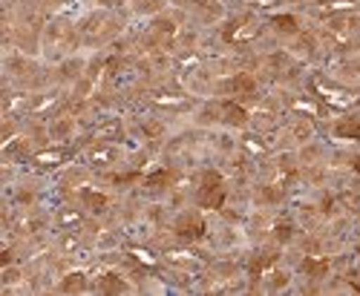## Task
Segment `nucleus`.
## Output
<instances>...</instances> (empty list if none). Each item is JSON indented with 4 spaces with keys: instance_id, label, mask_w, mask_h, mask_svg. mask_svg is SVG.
I'll return each mask as SVG.
<instances>
[{
    "instance_id": "26",
    "label": "nucleus",
    "mask_w": 360,
    "mask_h": 296,
    "mask_svg": "<svg viewBox=\"0 0 360 296\" xmlns=\"http://www.w3.org/2000/svg\"><path fill=\"white\" fill-rule=\"evenodd\" d=\"M306 268H309L314 276H323V271L328 268V262H326V259H320V262H314V259H306Z\"/></svg>"
},
{
    "instance_id": "8",
    "label": "nucleus",
    "mask_w": 360,
    "mask_h": 296,
    "mask_svg": "<svg viewBox=\"0 0 360 296\" xmlns=\"http://www.w3.org/2000/svg\"><path fill=\"white\" fill-rule=\"evenodd\" d=\"M32 101H35V95H29V93H6L4 95V109H6L9 118L29 115L32 112Z\"/></svg>"
},
{
    "instance_id": "25",
    "label": "nucleus",
    "mask_w": 360,
    "mask_h": 296,
    "mask_svg": "<svg viewBox=\"0 0 360 296\" xmlns=\"http://www.w3.org/2000/svg\"><path fill=\"white\" fill-rule=\"evenodd\" d=\"M254 9H271V6H283V4H291V0H248Z\"/></svg>"
},
{
    "instance_id": "12",
    "label": "nucleus",
    "mask_w": 360,
    "mask_h": 296,
    "mask_svg": "<svg viewBox=\"0 0 360 296\" xmlns=\"http://www.w3.org/2000/svg\"><path fill=\"white\" fill-rule=\"evenodd\" d=\"M228 95H233V98H251V95H257V81L248 72L233 75L231 83H228Z\"/></svg>"
},
{
    "instance_id": "5",
    "label": "nucleus",
    "mask_w": 360,
    "mask_h": 296,
    "mask_svg": "<svg viewBox=\"0 0 360 296\" xmlns=\"http://www.w3.org/2000/svg\"><path fill=\"white\" fill-rule=\"evenodd\" d=\"M262 35V20L254 12H243L222 26V38L231 46H248Z\"/></svg>"
},
{
    "instance_id": "4",
    "label": "nucleus",
    "mask_w": 360,
    "mask_h": 296,
    "mask_svg": "<svg viewBox=\"0 0 360 296\" xmlns=\"http://www.w3.org/2000/svg\"><path fill=\"white\" fill-rule=\"evenodd\" d=\"M311 93H314V98H317L326 109H335V112H349V109L357 104V95H354L352 90L332 83V81L323 78V75H314V78H311Z\"/></svg>"
},
{
    "instance_id": "13",
    "label": "nucleus",
    "mask_w": 360,
    "mask_h": 296,
    "mask_svg": "<svg viewBox=\"0 0 360 296\" xmlns=\"http://www.w3.org/2000/svg\"><path fill=\"white\" fill-rule=\"evenodd\" d=\"M55 224L61 230H78L84 224V210H81V207L67 204V207H61V210L55 213Z\"/></svg>"
},
{
    "instance_id": "17",
    "label": "nucleus",
    "mask_w": 360,
    "mask_h": 296,
    "mask_svg": "<svg viewBox=\"0 0 360 296\" xmlns=\"http://www.w3.org/2000/svg\"><path fill=\"white\" fill-rule=\"evenodd\" d=\"M127 256L133 259V262H139V264H144V268H159V256H153L147 248H127Z\"/></svg>"
},
{
    "instance_id": "19",
    "label": "nucleus",
    "mask_w": 360,
    "mask_h": 296,
    "mask_svg": "<svg viewBox=\"0 0 360 296\" xmlns=\"http://www.w3.org/2000/svg\"><path fill=\"white\" fill-rule=\"evenodd\" d=\"M225 121H228V124H236V127H243V124L248 121V115H245V109H243V107L231 101V104L225 107Z\"/></svg>"
},
{
    "instance_id": "1",
    "label": "nucleus",
    "mask_w": 360,
    "mask_h": 296,
    "mask_svg": "<svg viewBox=\"0 0 360 296\" xmlns=\"http://www.w3.org/2000/svg\"><path fill=\"white\" fill-rule=\"evenodd\" d=\"M78 41H81V35L70 20L46 23L44 35H41V46H44V55L49 58V61H64V58H70L75 52Z\"/></svg>"
},
{
    "instance_id": "2",
    "label": "nucleus",
    "mask_w": 360,
    "mask_h": 296,
    "mask_svg": "<svg viewBox=\"0 0 360 296\" xmlns=\"http://www.w3.org/2000/svg\"><path fill=\"white\" fill-rule=\"evenodd\" d=\"M118 18L107 9H98L93 15H86L84 23L78 26V35H81V43H89V46H101L107 41H112L118 35Z\"/></svg>"
},
{
    "instance_id": "10",
    "label": "nucleus",
    "mask_w": 360,
    "mask_h": 296,
    "mask_svg": "<svg viewBox=\"0 0 360 296\" xmlns=\"http://www.w3.org/2000/svg\"><path fill=\"white\" fill-rule=\"evenodd\" d=\"M124 135V127H122V121L118 118H107V121H101V124H96L93 130H89V141H115V138H122Z\"/></svg>"
},
{
    "instance_id": "6",
    "label": "nucleus",
    "mask_w": 360,
    "mask_h": 296,
    "mask_svg": "<svg viewBox=\"0 0 360 296\" xmlns=\"http://www.w3.org/2000/svg\"><path fill=\"white\" fill-rule=\"evenodd\" d=\"M122 156H124V153L115 147V141H96V144L84 153L86 164H89V167H98V170H104V167H115L118 161H122Z\"/></svg>"
},
{
    "instance_id": "24",
    "label": "nucleus",
    "mask_w": 360,
    "mask_h": 296,
    "mask_svg": "<svg viewBox=\"0 0 360 296\" xmlns=\"http://www.w3.org/2000/svg\"><path fill=\"white\" fill-rule=\"evenodd\" d=\"M274 26L280 32H297V20L294 18H274Z\"/></svg>"
},
{
    "instance_id": "16",
    "label": "nucleus",
    "mask_w": 360,
    "mask_h": 296,
    "mask_svg": "<svg viewBox=\"0 0 360 296\" xmlns=\"http://www.w3.org/2000/svg\"><path fill=\"white\" fill-rule=\"evenodd\" d=\"M153 104L162 107V109H188L191 107V98L188 95H179V93H156L153 95Z\"/></svg>"
},
{
    "instance_id": "9",
    "label": "nucleus",
    "mask_w": 360,
    "mask_h": 296,
    "mask_svg": "<svg viewBox=\"0 0 360 296\" xmlns=\"http://www.w3.org/2000/svg\"><path fill=\"white\" fill-rule=\"evenodd\" d=\"M354 12V0H317L314 4V15L328 20V18H338V15H349Z\"/></svg>"
},
{
    "instance_id": "7",
    "label": "nucleus",
    "mask_w": 360,
    "mask_h": 296,
    "mask_svg": "<svg viewBox=\"0 0 360 296\" xmlns=\"http://www.w3.org/2000/svg\"><path fill=\"white\" fill-rule=\"evenodd\" d=\"M67 159H70L67 147H46V150H38L32 156V164L41 167V170H52V167H61Z\"/></svg>"
},
{
    "instance_id": "14",
    "label": "nucleus",
    "mask_w": 360,
    "mask_h": 296,
    "mask_svg": "<svg viewBox=\"0 0 360 296\" xmlns=\"http://www.w3.org/2000/svg\"><path fill=\"white\" fill-rule=\"evenodd\" d=\"M167 264H176V268H196L199 264V256L188 248H167L165 256H162Z\"/></svg>"
},
{
    "instance_id": "11",
    "label": "nucleus",
    "mask_w": 360,
    "mask_h": 296,
    "mask_svg": "<svg viewBox=\"0 0 360 296\" xmlns=\"http://www.w3.org/2000/svg\"><path fill=\"white\" fill-rule=\"evenodd\" d=\"M61 101H64V93L61 90H49V93H41V95H35V101H32V112L29 115H49V112H55L58 107H61Z\"/></svg>"
},
{
    "instance_id": "21",
    "label": "nucleus",
    "mask_w": 360,
    "mask_h": 296,
    "mask_svg": "<svg viewBox=\"0 0 360 296\" xmlns=\"http://www.w3.org/2000/svg\"><path fill=\"white\" fill-rule=\"evenodd\" d=\"M84 288H86L84 274H70V276L61 282V290H64V293H81Z\"/></svg>"
},
{
    "instance_id": "3",
    "label": "nucleus",
    "mask_w": 360,
    "mask_h": 296,
    "mask_svg": "<svg viewBox=\"0 0 360 296\" xmlns=\"http://www.w3.org/2000/svg\"><path fill=\"white\" fill-rule=\"evenodd\" d=\"M323 23H326V29H323L326 41L332 43L335 49L349 52V49H357V46H360V18H357L354 12L328 18V20H323Z\"/></svg>"
},
{
    "instance_id": "22",
    "label": "nucleus",
    "mask_w": 360,
    "mask_h": 296,
    "mask_svg": "<svg viewBox=\"0 0 360 296\" xmlns=\"http://www.w3.org/2000/svg\"><path fill=\"white\" fill-rule=\"evenodd\" d=\"M165 4H167V0H133L136 12H144V15H150V12H159Z\"/></svg>"
},
{
    "instance_id": "15",
    "label": "nucleus",
    "mask_w": 360,
    "mask_h": 296,
    "mask_svg": "<svg viewBox=\"0 0 360 296\" xmlns=\"http://www.w3.org/2000/svg\"><path fill=\"white\" fill-rule=\"evenodd\" d=\"M176 233L182 236V239H199V236L205 233V224H202V219L196 213H188L182 222L176 224Z\"/></svg>"
},
{
    "instance_id": "23",
    "label": "nucleus",
    "mask_w": 360,
    "mask_h": 296,
    "mask_svg": "<svg viewBox=\"0 0 360 296\" xmlns=\"http://www.w3.org/2000/svg\"><path fill=\"white\" fill-rule=\"evenodd\" d=\"M78 245H81V242H78L75 230H67V233H64V239H61V250H64V253H75Z\"/></svg>"
},
{
    "instance_id": "27",
    "label": "nucleus",
    "mask_w": 360,
    "mask_h": 296,
    "mask_svg": "<svg viewBox=\"0 0 360 296\" xmlns=\"http://www.w3.org/2000/svg\"><path fill=\"white\" fill-rule=\"evenodd\" d=\"M35 4H41L44 9H58L61 4H67V0H35Z\"/></svg>"
},
{
    "instance_id": "18",
    "label": "nucleus",
    "mask_w": 360,
    "mask_h": 296,
    "mask_svg": "<svg viewBox=\"0 0 360 296\" xmlns=\"http://www.w3.org/2000/svg\"><path fill=\"white\" fill-rule=\"evenodd\" d=\"M243 150L248 156H254V159H262V156H268V144H262L259 135H245L243 138Z\"/></svg>"
},
{
    "instance_id": "20",
    "label": "nucleus",
    "mask_w": 360,
    "mask_h": 296,
    "mask_svg": "<svg viewBox=\"0 0 360 296\" xmlns=\"http://www.w3.org/2000/svg\"><path fill=\"white\" fill-rule=\"evenodd\" d=\"M317 104H320L317 98H314V101H311V98H297V101H291V107H294L297 112H303V115H309V118H317V115H320V107H317Z\"/></svg>"
}]
</instances>
